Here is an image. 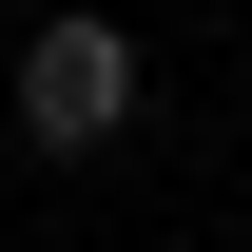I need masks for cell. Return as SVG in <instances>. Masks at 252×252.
Returning <instances> with one entry per match:
<instances>
[{"label": "cell", "instance_id": "obj_1", "mask_svg": "<svg viewBox=\"0 0 252 252\" xmlns=\"http://www.w3.org/2000/svg\"><path fill=\"white\" fill-rule=\"evenodd\" d=\"M117 117H136V39L117 20H39L20 39V136H39V156H97Z\"/></svg>", "mask_w": 252, "mask_h": 252}]
</instances>
